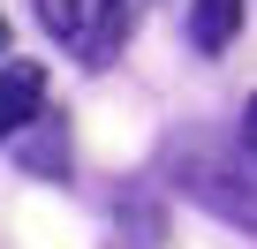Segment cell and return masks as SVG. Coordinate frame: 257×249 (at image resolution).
Here are the masks:
<instances>
[{"label":"cell","instance_id":"6da1fadb","mask_svg":"<svg viewBox=\"0 0 257 249\" xmlns=\"http://www.w3.org/2000/svg\"><path fill=\"white\" fill-rule=\"evenodd\" d=\"M38 23L68 46H83V61H106L121 46V23H128V0H38Z\"/></svg>","mask_w":257,"mask_h":249},{"label":"cell","instance_id":"7a4b0ae2","mask_svg":"<svg viewBox=\"0 0 257 249\" xmlns=\"http://www.w3.org/2000/svg\"><path fill=\"white\" fill-rule=\"evenodd\" d=\"M38 113H46V68L38 61H8L0 68V144L16 129H31Z\"/></svg>","mask_w":257,"mask_h":249},{"label":"cell","instance_id":"3957f363","mask_svg":"<svg viewBox=\"0 0 257 249\" xmlns=\"http://www.w3.org/2000/svg\"><path fill=\"white\" fill-rule=\"evenodd\" d=\"M234 23H242V0H189V38H197V53H227L234 46Z\"/></svg>","mask_w":257,"mask_h":249},{"label":"cell","instance_id":"277c9868","mask_svg":"<svg viewBox=\"0 0 257 249\" xmlns=\"http://www.w3.org/2000/svg\"><path fill=\"white\" fill-rule=\"evenodd\" d=\"M38 121H46V113H38ZM31 166H38V174H68V166H61V136H53V121L38 129V144H31Z\"/></svg>","mask_w":257,"mask_h":249},{"label":"cell","instance_id":"5b68a950","mask_svg":"<svg viewBox=\"0 0 257 249\" xmlns=\"http://www.w3.org/2000/svg\"><path fill=\"white\" fill-rule=\"evenodd\" d=\"M242 159H249V166H257V98H249V106H242Z\"/></svg>","mask_w":257,"mask_h":249},{"label":"cell","instance_id":"8992f818","mask_svg":"<svg viewBox=\"0 0 257 249\" xmlns=\"http://www.w3.org/2000/svg\"><path fill=\"white\" fill-rule=\"evenodd\" d=\"M0 46H8V23H0Z\"/></svg>","mask_w":257,"mask_h":249}]
</instances>
